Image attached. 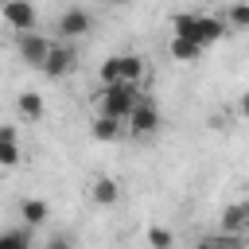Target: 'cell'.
<instances>
[{"instance_id":"obj_4","label":"cell","mask_w":249,"mask_h":249,"mask_svg":"<svg viewBox=\"0 0 249 249\" xmlns=\"http://www.w3.org/2000/svg\"><path fill=\"white\" fill-rule=\"evenodd\" d=\"M124 128H128L132 136H156V132H160V105H156L152 97H140L136 109L128 113Z\"/></svg>"},{"instance_id":"obj_15","label":"cell","mask_w":249,"mask_h":249,"mask_svg":"<svg viewBox=\"0 0 249 249\" xmlns=\"http://www.w3.org/2000/svg\"><path fill=\"white\" fill-rule=\"evenodd\" d=\"M121 82H128V86L144 82V58L140 54H121Z\"/></svg>"},{"instance_id":"obj_3","label":"cell","mask_w":249,"mask_h":249,"mask_svg":"<svg viewBox=\"0 0 249 249\" xmlns=\"http://www.w3.org/2000/svg\"><path fill=\"white\" fill-rule=\"evenodd\" d=\"M89 27H93V12H89V8H62L58 19H54V31H58L62 43H74V39L86 35Z\"/></svg>"},{"instance_id":"obj_5","label":"cell","mask_w":249,"mask_h":249,"mask_svg":"<svg viewBox=\"0 0 249 249\" xmlns=\"http://www.w3.org/2000/svg\"><path fill=\"white\" fill-rule=\"evenodd\" d=\"M51 43H54V39H47V35H39V31L16 35V51H19V58H23L31 70H43L47 54H51Z\"/></svg>"},{"instance_id":"obj_6","label":"cell","mask_w":249,"mask_h":249,"mask_svg":"<svg viewBox=\"0 0 249 249\" xmlns=\"http://www.w3.org/2000/svg\"><path fill=\"white\" fill-rule=\"evenodd\" d=\"M74 66H78L74 43L54 39V43H51V54H47V62H43V74H47V78H66V74H74Z\"/></svg>"},{"instance_id":"obj_19","label":"cell","mask_w":249,"mask_h":249,"mask_svg":"<svg viewBox=\"0 0 249 249\" xmlns=\"http://www.w3.org/2000/svg\"><path fill=\"white\" fill-rule=\"evenodd\" d=\"M19 163V140H0V167H16Z\"/></svg>"},{"instance_id":"obj_7","label":"cell","mask_w":249,"mask_h":249,"mask_svg":"<svg viewBox=\"0 0 249 249\" xmlns=\"http://www.w3.org/2000/svg\"><path fill=\"white\" fill-rule=\"evenodd\" d=\"M218 233H230V237H245L249 233V198L241 202H230L218 218Z\"/></svg>"},{"instance_id":"obj_10","label":"cell","mask_w":249,"mask_h":249,"mask_svg":"<svg viewBox=\"0 0 249 249\" xmlns=\"http://www.w3.org/2000/svg\"><path fill=\"white\" fill-rule=\"evenodd\" d=\"M16 113L23 117V121H39L43 113H47V105H43V93H35V89H19V97H16Z\"/></svg>"},{"instance_id":"obj_2","label":"cell","mask_w":249,"mask_h":249,"mask_svg":"<svg viewBox=\"0 0 249 249\" xmlns=\"http://www.w3.org/2000/svg\"><path fill=\"white\" fill-rule=\"evenodd\" d=\"M0 23H8L16 35H27V31H35L39 12H35V4H27V0H8V4H0Z\"/></svg>"},{"instance_id":"obj_1","label":"cell","mask_w":249,"mask_h":249,"mask_svg":"<svg viewBox=\"0 0 249 249\" xmlns=\"http://www.w3.org/2000/svg\"><path fill=\"white\" fill-rule=\"evenodd\" d=\"M140 97H144V93H140V86H128V82L97 86V117H113V121H121V124H124Z\"/></svg>"},{"instance_id":"obj_9","label":"cell","mask_w":249,"mask_h":249,"mask_svg":"<svg viewBox=\"0 0 249 249\" xmlns=\"http://www.w3.org/2000/svg\"><path fill=\"white\" fill-rule=\"evenodd\" d=\"M121 198V187H117V179H109V175H97L93 183H89V202L93 206H113Z\"/></svg>"},{"instance_id":"obj_8","label":"cell","mask_w":249,"mask_h":249,"mask_svg":"<svg viewBox=\"0 0 249 249\" xmlns=\"http://www.w3.org/2000/svg\"><path fill=\"white\" fill-rule=\"evenodd\" d=\"M226 31H230V27L222 23V16H218V12H198V27H195V43H198L202 51H206L210 43H218V39H222Z\"/></svg>"},{"instance_id":"obj_18","label":"cell","mask_w":249,"mask_h":249,"mask_svg":"<svg viewBox=\"0 0 249 249\" xmlns=\"http://www.w3.org/2000/svg\"><path fill=\"white\" fill-rule=\"evenodd\" d=\"M148 245H152V249H171V245H175V237H171V230L152 226V230H148Z\"/></svg>"},{"instance_id":"obj_13","label":"cell","mask_w":249,"mask_h":249,"mask_svg":"<svg viewBox=\"0 0 249 249\" xmlns=\"http://www.w3.org/2000/svg\"><path fill=\"white\" fill-rule=\"evenodd\" d=\"M0 249H39V245H35V237H31L27 226H16V230L0 233Z\"/></svg>"},{"instance_id":"obj_11","label":"cell","mask_w":249,"mask_h":249,"mask_svg":"<svg viewBox=\"0 0 249 249\" xmlns=\"http://www.w3.org/2000/svg\"><path fill=\"white\" fill-rule=\"evenodd\" d=\"M121 132H124V124L113 121V117H93L89 121V136L97 144H113V140H121Z\"/></svg>"},{"instance_id":"obj_17","label":"cell","mask_w":249,"mask_h":249,"mask_svg":"<svg viewBox=\"0 0 249 249\" xmlns=\"http://www.w3.org/2000/svg\"><path fill=\"white\" fill-rule=\"evenodd\" d=\"M97 78H101V86H117V82H121V54H109V58L101 62Z\"/></svg>"},{"instance_id":"obj_14","label":"cell","mask_w":249,"mask_h":249,"mask_svg":"<svg viewBox=\"0 0 249 249\" xmlns=\"http://www.w3.org/2000/svg\"><path fill=\"white\" fill-rule=\"evenodd\" d=\"M167 51H171V58H179V62H198V58H202V47L191 43V39H179V35H171Z\"/></svg>"},{"instance_id":"obj_23","label":"cell","mask_w":249,"mask_h":249,"mask_svg":"<svg viewBox=\"0 0 249 249\" xmlns=\"http://www.w3.org/2000/svg\"><path fill=\"white\" fill-rule=\"evenodd\" d=\"M195 249H218V245H214V241H210V237H202V241H198V245H195Z\"/></svg>"},{"instance_id":"obj_22","label":"cell","mask_w":249,"mask_h":249,"mask_svg":"<svg viewBox=\"0 0 249 249\" xmlns=\"http://www.w3.org/2000/svg\"><path fill=\"white\" fill-rule=\"evenodd\" d=\"M241 117H249V89L241 93Z\"/></svg>"},{"instance_id":"obj_20","label":"cell","mask_w":249,"mask_h":249,"mask_svg":"<svg viewBox=\"0 0 249 249\" xmlns=\"http://www.w3.org/2000/svg\"><path fill=\"white\" fill-rule=\"evenodd\" d=\"M43 249H74V241H70V237H62V233H54V237H51Z\"/></svg>"},{"instance_id":"obj_21","label":"cell","mask_w":249,"mask_h":249,"mask_svg":"<svg viewBox=\"0 0 249 249\" xmlns=\"http://www.w3.org/2000/svg\"><path fill=\"white\" fill-rule=\"evenodd\" d=\"M0 140H16V124H0Z\"/></svg>"},{"instance_id":"obj_12","label":"cell","mask_w":249,"mask_h":249,"mask_svg":"<svg viewBox=\"0 0 249 249\" xmlns=\"http://www.w3.org/2000/svg\"><path fill=\"white\" fill-rule=\"evenodd\" d=\"M19 218H23L27 230H35V226H43V222L51 218V206H47L43 198H23V202H19Z\"/></svg>"},{"instance_id":"obj_16","label":"cell","mask_w":249,"mask_h":249,"mask_svg":"<svg viewBox=\"0 0 249 249\" xmlns=\"http://www.w3.org/2000/svg\"><path fill=\"white\" fill-rule=\"evenodd\" d=\"M218 16L226 27H249V4H226Z\"/></svg>"}]
</instances>
